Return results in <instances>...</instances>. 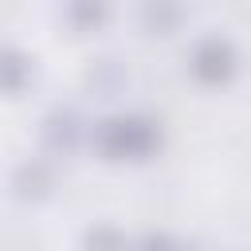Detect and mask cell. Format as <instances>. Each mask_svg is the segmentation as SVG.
<instances>
[{"label": "cell", "instance_id": "cell-1", "mask_svg": "<svg viewBox=\"0 0 251 251\" xmlns=\"http://www.w3.org/2000/svg\"><path fill=\"white\" fill-rule=\"evenodd\" d=\"M90 145L106 161L141 165V161H149V157L161 153L165 133H161V122L149 118V114H110V118H102L90 129Z\"/></svg>", "mask_w": 251, "mask_h": 251}, {"label": "cell", "instance_id": "cell-2", "mask_svg": "<svg viewBox=\"0 0 251 251\" xmlns=\"http://www.w3.org/2000/svg\"><path fill=\"white\" fill-rule=\"evenodd\" d=\"M235 71H239V51H235V43L227 35L208 31V35H200L192 43V51H188V75L200 86H212V90L227 86L235 78Z\"/></svg>", "mask_w": 251, "mask_h": 251}, {"label": "cell", "instance_id": "cell-3", "mask_svg": "<svg viewBox=\"0 0 251 251\" xmlns=\"http://www.w3.org/2000/svg\"><path fill=\"white\" fill-rule=\"evenodd\" d=\"M31 78H35V59L12 43H0V94L16 98L31 86Z\"/></svg>", "mask_w": 251, "mask_h": 251}, {"label": "cell", "instance_id": "cell-4", "mask_svg": "<svg viewBox=\"0 0 251 251\" xmlns=\"http://www.w3.org/2000/svg\"><path fill=\"white\" fill-rule=\"evenodd\" d=\"M12 188H16L20 200H43L55 188V169L47 161H24L12 176Z\"/></svg>", "mask_w": 251, "mask_h": 251}, {"label": "cell", "instance_id": "cell-5", "mask_svg": "<svg viewBox=\"0 0 251 251\" xmlns=\"http://www.w3.org/2000/svg\"><path fill=\"white\" fill-rule=\"evenodd\" d=\"M82 133H86V129H82V122H78L75 110H55V114L43 122V137H47V145H51L55 153H71Z\"/></svg>", "mask_w": 251, "mask_h": 251}, {"label": "cell", "instance_id": "cell-6", "mask_svg": "<svg viewBox=\"0 0 251 251\" xmlns=\"http://www.w3.org/2000/svg\"><path fill=\"white\" fill-rule=\"evenodd\" d=\"M129 247H133V239L118 224H90L78 243V251H129Z\"/></svg>", "mask_w": 251, "mask_h": 251}, {"label": "cell", "instance_id": "cell-7", "mask_svg": "<svg viewBox=\"0 0 251 251\" xmlns=\"http://www.w3.org/2000/svg\"><path fill=\"white\" fill-rule=\"evenodd\" d=\"M129 251H188V243L173 231H145V235L133 239Z\"/></svg>", "mask_w": 251, "mask_h": 251}, {"label": "cell", "instance_id": "cell-8", "mask_svg": "<svg viewBox=\"0 0 251 251\" xmlns=\"http://www.w3.org/2000/svg\"><path fill=\"white\" fill-rule=\"evenodd\" d=\"M63 16L71 20L75 31H90V27H98V24L106 20V8H102V4H71Z\"/></svg>", "mask_w": 251, "mask_h": 251}, {"label": "cell", "instance_id": "cell-9", "mask_svg": "<svg viewBox=\"0 0 251 251\" xmlns=\"http://www.w3.org/2000/svg\"><path fill=\"white\" fill-rule=\"evenodd\" d=\"M141 20H145L149 35H169V31H173V24L180 20V8H161V4L153 8V4H149V8L141 12Z\"/></svg>", "mask_w": 251, "mask_h": 251}]
</instances>
